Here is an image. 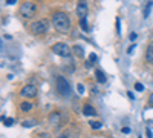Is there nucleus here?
<instances>
[{
	"instance_id": "nucleus-1",
	"label": "nucleus",
	"mask_w": 153,
	"mask_h": 138,
	"mask_svg": "<svg viewBox=\"0 0 153 138\" xmlns=\"http://www.w3.org/2000/svg\"><path fill=\"white\" fill-rule=\"evenodd\" d=\"M51 22H52V26L55 28V31L61 32V34H68L72 28V22L71 17L66 14V12H54L52 17H51Z\"/></svg>"
},
{
	"instance_id": "nucleus-2",
	"label": "nucleus",
	"mask_w": 153,
	"mask_h": 138,
	"mask_svg": "<svg viewBox=\"0 0 153 138\" xmlns=\"http://www.w3.org/2000/svg\"><path fill=\"white\" fill-rule=\"evenodd\" d=\"M37 11H38V8H37L35 3H32V2H25V3H22L20 8H19V14H20L23 19H32V17L37 14Z\"/></svg>"
},
{
	"instance_id": "nucleus-3",
	"label": "nucleus",
	"mask_w": 153,
	"mask_h": 138,
	"mask_svg": "<svg viewBox=\"0 0 153 138\" xmlns=\"http://www.w3.org/2000/svg\"><path fill=\"white\" fill-rule=\"evenodd\" d=\"M48 29H49V22H48L46 19L37 20V22H34V23L29 25V31H31L32 34H35V35H42V34H45Z\"/></svg>"
},
{
	"instance_id": "nucleus-4",
	"label": "nucleus",
	"mask_w": 153,
	"mask_h": 138,
	"mask_svg": "<svg viewBox=\"0 0 153 138\" xmlns=\"http://www.w3.org/2000/svg\"><path fill=\"white\" fill-rule=\"evenodd\" d=\"M57 92L61 97L71 95V84H69V81L65 77H61V75H58V77H57Z\"/></svg>"
},
{
	"instance_id": "nucleus-5",
	"label": "nucleus",
	"mask_w": 153,
	"mask_h": 138,
	"mask_svg": "<svg viewBox=\"0 0 153 138\" xmlns=\"http://www.w3.org/2000/svg\"><path fill=\"white\" fill-rule=\"evenodd\" d=\"M71 51H72V48L68 43H63V42H58L52 46V52L60 57H71Z\"/></svg>"
},
{
	"instance_id": "nucleus-6",
	"label": "nucleus",
	"mask_w": 153,
	"mask_h": 138,
	"mask_svg": "<svg viewBox=\"0 0 153 138\" xmlns=\"http://www.w3.org/2000/svg\"><path fill=\"white\" fill-rule=\"evenodd\" d=\"M37 95V86L35 84H25L20 91V97L23 98H32Z\"/></svg>"
},
{
	"instance_id": "nucleus-7",
	"label": "nucleus",
	"mask_w": 153,
	"mask_h": 138,
	"mask_svg": "<svg viewBox=\"0 0 153 138\" xmlns=\"http://www.w3.org/2000/svg\"><path fill=\"white\" fill-rule=\"evenodd\" d=\"M87 3L86 2H80L78 5H76V16L80 17V20L81 19H86V16H87Z\"/></svg>"
},
{
	"instance_id": "nucleus-8",
	"label": "nucleus",
	"mask_w": 153,
	"mask_h": 138,
	"mask_svg": "<svg viewBox=\"0 0 153 138\" xmlns=\"http://www.w3.org/2000/svg\"><path fill=\"white\" fill-rule=\"evenodd\" d=\"M83 114L87 115V117H95V115H97V110H95V107L91 106V104H84V106H83Z\"/></svg>"
},
{
	"instance_id": "nucleus-9",
	"label": "nucleus",
	"mask_w": 153,
	"mask_h": 138,
	"mask_svg": "<svg viewBox=\"0 0 153 138\" xmlns=\"http://www.w3.org/2000/svg\"><path fill=\"white\" fill-rule=\"evenodd\" d=\"M146 61L149 65H153V45H149V48L146 49Z\"/></svg>"
},
{
	"instance_id": "nucleus-10",
	"label": "nucleus",
	"mask_w": 153,
	"mask_h": 138,
	"mask_svg": "<svg viewBox=\"0 0 153 138\" xmlns=\"http://www.w3.org/2000/svg\"><path fill=\"white\" fill-rule=\"evenodd\" d=\"M72 51H74V54H75L76 57H80V58L84 55V49H83L81 45H75V46H72Z\"/></svg>"
},
{
	"instance_id": "nucleus-11",
	"label": "nucleus",
	"mask_w": 153,
	"mask_h": 138,
	"mask_svg": "<svg viewBox=\"0 0 153 138\" xmlns=\"http://www.w3.org/2000/svg\"><path fill=\"white\" fill-rule=\"evenodd\" d=\"M95 77H97V81H98V83H106V75H104L103 71L97 69V71H95Z\"/></svg>"
},
{
	"instance_id": "nucleus-12",
	"label": "nucleus",
	"mask_w": 153,
	"mask_h": 138,
	"mask_svg": "<svg viewBox=\"0 0 153 138\" xmlns=\"http://www.w3.org/2000/svg\"><path fill=\"white\" fill-rule=\"evenodd\" d=\"M49 121H51V124H52V126L58 124V121H60V114H58V112H54V114H51V115H49Z\"/></svg>"
},
{
	"instance_id": "nucleus-13",
	"label": "nucleus",
	"mask_w": 153,
	"mask_h": 138,
	"mask_svg": "<svg viewBox=\"0 0 153 138\" xmlns=\"http://www.w3.org/2000/svg\"><path fill=\"white\" fill-rule=\"evenodd\" d=\"M31 109H32V103H29V101H23L20 104V110L22 112H29Z\"/></svg>"
},
{
	"instance_id": "nucleus-14",
	"label": "nucleus",
	"mask_w": 153,
	"mask_h": 138,
	"mask_svg": "<svg viewBox=\"0 0 153 138\" xmlns=\"http://www.w3.org/2000/svg\"><path fill=\"white\" fill-rule=\"evenodd\" d=\"M35 124H37V120L32 118V120H25V121L22 123V126H23V128H34Z\"/></svg>"
},
{
	"instance_id": "nucleus-15",
	"label": "nucleus",
	"mask_w": 153,
	"mask_h": 138,
	"mask_svg": "<svg viewBox=\"0 0 153 138\" xmlns=\"http://www.w3.org/2000/svg\"><path fill=\"white\" fill-rule=\"evenodd\" d=\"M152 6H153V0H150V2L146 5V9H144V17H149V14H150V9H152Z\"/></svg>"
},
{
	"instance_id": "nucleus-16",
	"label": "nucleus",
	"mask_w": 153,
	"mask_h": 138,
	"mask_svg": "<svg viewBox=\"0 0 153 138\" xmlns=\"http://www.w3.org/2000/svg\"><path fill=\"white\" fill-rule=\"evenodd\" d=\"M89 124H91L92 129H101V128H103V123H101V121H91Z\"/></svg>"
},
{
	"instance_id": "nucleus-17",
	"label": "nucleus",
	"mask_w": 153,
	"mask_h": 138,
	"mask_svg": "<svg viewBox=\"0 0 153 138\" xmlns=\"http://www.w3.org/2000/svg\"><path fill=\"white\" fill-rule=\"evenodd\" d=\"M97 60H98L97 54H91V55H89V63H87V66H89V65H94V63H97Z\"/></svg>"
},
{
	"instance_id": "nucleus-18",
	"label": "nucleus",
	"mask_w": 153,
	"mask_h": 138,
	"mask_svg": "<svg viewBox=\"0 0 153 138\" xmlns=\"http://www.w3.org/2000/svg\"><path fill=\"white\" fill-rule=\"evenodd\" d=\"M80 25H81V28H83L84 31H89V26H87V20H86V19H81V20H80Z\"/></svg>"
},
{
	"instance_id": "nucleus-19",
	"label": "nucleus",
	"mask_w": 153,
	"mask_h": 138,
	"mask_svg": "<svg viewBox=\"0 0 153 138\" xmlns=\"http://www.w3.org/2000/svg\"><path fill=\"white\" fill-rule=\"evenodd\" d=\"M3 120V124H5V126H12V121H14V120H12V118H2Z\"/></svg>"
},
{
	"instance_id": "nucleus-20",
	"label": "nucleus",
	"mask_w": 153,
	"mask_h": 138,
	"mask_svg": "<svg viewBox=\"0 0 153 138\" xmlns=\"http://www.w3.org/2000/svg\"><path fill=\"white\" fill-rule=\"evenodd\" d=\"M135 89L139 91V92H143V91H144V86H143L141 83H135Z\"/></svg>"
},
{
	"instance_id": "nucleus-21",
	"label": "nucleus",
	"mask_w": 153,
	"mask_h": 138,
	"mask_svg": "<svg viewBox=\"0 0 153 138\" xmlns=\"http://www.w3.org/2000/svg\"><path fill=\"white\" fill-rule=\"evenodd\" d=\"M76 91H78L80 94H83V92H84V86H83L81 83H80V84H76Z\"/></svg>"
},
{
	"instance_id": "nucleus-22",
	"label": "nucleus",
	"mask_w": 153,
	"mask_h": 138,
	"mask_svg": "<svg viewBox=\"0 0 153 138\" xmlns=\"http://www.w3.org/2000/svg\"><path fill=\"white\" fill-rule=\"evenodd\" d=\"M135 48H136V46H135V45H132V46H130L129 49H127V54H132V52L135 51Z\"/></svg>"
},
{
	"instance_id": "nucleus-23",
	"label": "nucleus",
	"mask_w": 153,
	"mask_h": 138,
	"mask_svg": "<svg viewBox=\"0 0 153 138\" xmlns=\"http://www.w3.org/2000/svg\"><path fill=\"white\" fill-rule=\"evenodd\" d=\"M136 37H138V35H136V32H132V34H130V40H132V42H135V40H136Z\"/></svg>"
},
{
	"instance_id": "nucleus-24",
	"label": "nucleus",
	"mask_w": 153,
	"mask_h": 138,
	"mask_svg": "<svg viewBox=\"0 0 153 138\" xmlns=\"http://www.w3.org/2000/svg\"><path fill=\"white\" fill-rule=\"evenodd\" d=\"M149 104L150 106H153V92L150 94V97H149Z\"/></svg>"
},
{
	"instance_id": "nucleus-25",
	"label": "nucleus",
	"mask_w": 153,
	"mask_h": 138,
	"mask_svg": "<svg viewBox=\"0 0 153 138\" xmlns=\"http://www.w3.org/2000/svg\"><path fill=\"white\" fill-rule=\"evenodd\" d=\"M146 132H147V138H153V135H152V131H150L149 128H147V131H146Z\"/></svg>"
},
{
	"instance_id": "nucleus-26",
	"label": "nucleus",
	"mask_w": 153,
	"mask_h": 138,
	"mask_svg": "<svg viewBox=\"0 0 153 138\" xmlns=\"http://www.w3.org/2000/svg\"><path fill=\"white\" fill-rule=\"evenodd\" d=\"M127 97H129L130 100H135V95H133V92H127Z\"/></svg>"
},
{
	"instance_id": "nucleus-27",
	"label": "nucleus",
	"mask_w": 153,
	"mask_h": 138,
	"mask_svg": "<svg viewBox=\"0 0 153 138\" xmlns=\"http://www.w3.org/2000/svg\"><path fill=\"white\" fill-rule=\"evenodd\" d=\"M17 0H6V5H14Z\"/></svg>"
},
{
	"instance_id": "nucleus-28",
	"label": "nucleus",
	"mask_w": 153,
	"mask_h": 138,
	"mask_svg": "<svg viewBox=\"0 0 153 138\" xmlns=\"http://www.w3.org/2000/svg\"><path fill=\"white\" fill-rule=\"evenodd\" d=\"M123 134H130V129L129 128H123Z\"/></svg>"
},
{
	"instance_id": "nucleus-29",
	"label": "nucleus",
	"mask_w": 153,
	"mask_h": 138,
	"mask_svg": "<svg viewBox=\"0 0 153 138\" xmlns=\"http://www.w3.org/2000/svg\"><path fill=\"white\" fill-rule=\"evenodd\" d=\"M58 138H68V137H65V135H61V137H58Z\"/></svg>"
}]
</instances>
